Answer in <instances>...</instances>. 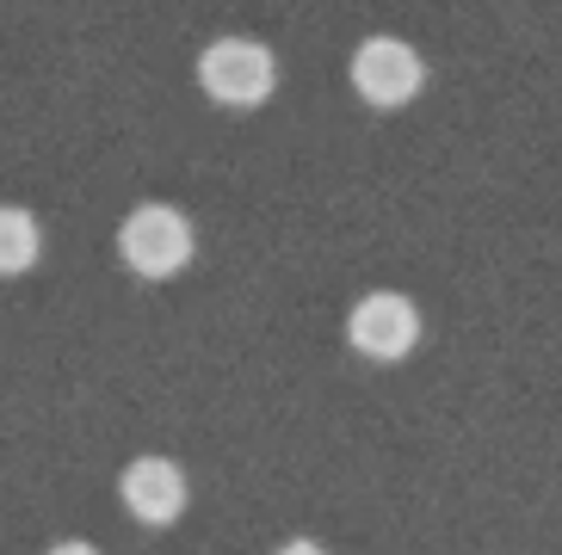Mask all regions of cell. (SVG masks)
Returning a JSON list of instances; mask_svg holds the SVG:
<instances>
[{
  "instance_id": "6da1fadb",
  "label": "cell",
  "mask_w": 562,
  "mask_h": 555,
  "mask_svg": "<svg viewBox=\"0 0 562 555\" xmlns=\"http://www.w3.org/2000/svg\"><path fill=\"white\" fill-rule=\"evenodd\" d=\"M192 247H199V235H192V223H186L173 204H136L124 223H117V260L131 265L136 278H173L192 265Z\"/></svg>"
},
{
  "instance_id": "7a4b0ae2",
  "label": "cell",
  "mask_w": 562,
  "mask_h": 555,
  "mask_svg": "<svg viewBox=\"0 0 562 555\" xmlns=\"http://www.w3.org/2000/svg\"><path fill=\"white\" fill-rule=\"evenodd\" d=\"M199 87L229 112H254L279 87V63H272V49L260 37H216L199 56Z\"/></svg>"
},
{
  "instance_id": "3957f363",
  "label": "cell",
  "mask_w": 562,
  "mask_h": 555,
  "mask_svg": "<svg viewBox=\"0 0 562 555\" xmlns=\"http://www.w3.org/2000/svg\"><path fill=\"white\" fill-rule=\"evenodd\" d=\"M352 93L364 99V105H378V112H396V105H408L420 87H427V63H420V49L408 44V37H364L359 49H352Z\"/></svg>"
},
{
  "instance_id": "277c9868",
  "label": "cell",
  "mask_w": 562,
  "mask_h": 555,
  "mask_svg": "<svg viewBox=\"0 0 562 555\" xmlns=\"http://www.w3.org/2000/svg\"><path fill=\"white\" fill-rule=\"evenodd\" d=\"M347 340L359 359L371 364H402L420 346V309H414L402 291H371L352 303L347 315Z\"/></svg>"
},
{
  "instance_id": "5b68a950",
  "label": "cell",
  "mask_w": 562,
  "mask_h": 555,
  "mask_svg": "<svg viewBox=\"0 0 562 555\" xmlns=\"http://www.w3.org/2000/svg\"><path fill=\"white\" fill-rule=\"evenodd\" d=\"M117 494H124V512H131L136 524H173L186 512V469L173 457H136L124 463V475H117Z\"/></svg>"
},
{
  "instance_id": "8992f818",
  "label": "cell",
  "mask_w": 562,
  "mask_h": 555,
  "mask_svg": "<svg viewBox=\"0 0 562 555\" xmlns=\"http://www.w3.org/2000/svg\"><path fill=\"white\" fill-rule=\"evenodd\" d=\"M37 253H44V229H37V216L19 211V204H0V278L32 272Z\"/></svg>"
},
{
  "instance_id": "52a82bcc",
  "label": "cell",
  "mask_w": 562,
  "mask_h": 555,
  "mask_svg": "<svg viewBox=\"0 0 562 555\" xmlns=\"http://www.w3.org/2000/svg\"><path fill=\"white\" fill-rule=\"evenodd\" d=\"M272 555H328V550H322V543H310V537H291V543H279Z\"/></svg>"
},
{
  "instance_id": "ba28073f",
  "label": "cell",
  "mask_w": 562,
  "mask_h": 555,
  "mask_svg": "<svg viewBox=\"0 0 562 555\" xmlns=\"http://www.w3.org/2000/svg\"><path fill=\"white\" fill-rule=\"evenodd\" d=\"M50 555H100V550H93V543H75V537H68V543H56Z\"/></svg>"
}]
</instances>
